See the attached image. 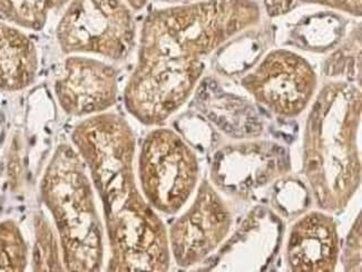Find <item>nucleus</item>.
Returning <instances> with one entry per match:
<instances>
[{
	"label": "nucleus",
	"mask_w": 362,
	"mask_h": 272,
	"mask_svg": "<svg viewBox=\"0 0 362 272\" xmlns=\"http://www.w3.org/2000/svg\"><path fill=\"white\" fill-rule=\"evenodd\" d=\"M74 149L100 196L110 246L108 271H166L168 230L137 188L135 136L125 118L104 112L74 126Z\"/></svg>",
	"instance_id": "nucleus-1"
},
{
	"label": "nucleus",
	"mask_w": 362,
	"mask_h": 272,
	"mask_svg": "<svg viewBox=\"0 0 362 272\" xmlns=\"http://www.w3.org/2000/svg\"><path fill=\"white\" fill-rule=\"evenodd\" d=\"M361 115L359 89L332 81L317 95L307 120L305 172L326 210L344 207L360 180L356 133Z\"/></svg>",
	"instance_id": "nucleus-2"
},
{
	"label": "nucleus",
	"mask_w": 362,
	"mask_h": 272,
	"mask_svg": "<svg viewBox=\"0 0 362 272\" xmlns=\"http://www.w3.org/2000/svg\"><path fill=\"white\" fill-rule=\"evenodd\" d=\"M40 196L52 215L67 271H100L104 230L86 165L71 145H58L40 181Z\"/></svg>",
	"instance_id": "nucleus-3"
},
{
	"label": "nucleus",
	"mask_w": 362,
	"mask_h": 272,
	"mask_svg": "<svg viewBox=\"0 0 362 272\" xmlns=\"http://www.w3.org/2000/svg\"><path fill=\"white\" fill-rule=\"evenodd\" d=\"M136 37L133 11L124 0H71L56 27L66 55H96L119 62Z\"/></svg>",
	"instance_id": "nucleus-4"
},
{
	"label": "nucleus",
	"mask_w": 362,
	"mask_h": 272,
	"mask_svg": "<svg viewBox=\"0 0 362 272\" xmlns=\"http://www.w3.org/2000/svg\"><path fill=\"white\" fill-rule=\"evenodd\" d=\"M139 178L151 207L163 215H175L197 188V155L173 130L156 128L145 137L141 147Z\"/></svg>",
	"instance_id": "nucleus-5"
},
{
	"label": "nucleus",
	"mask_w": 362,
	"mask_h": 272,
	"mask_svg": "<svg viewBox=\"0 0 362 272\" xmlns=\"http://www.w3.org/2000/svg\"><path fill=\"white\" fill-rule=\"evenodd\" d=\"M241 83L263 108L276 115L296 118L313 100L317 75L302 56L278 50L265 56Z\"/></svg>",
	"instance_id": "nucleus-6"
},
{
	"label": "nucleus",
	"mask_w": 362,
	"mask_h": 272,
	"mask_svg": "<svg viewBox=\"0 0 362 272\" xmlns=\"http://www.w3.org/2000/svg\"><path fill=\"white\" fill-rule=\"evenodd\" d=\"M230 228L231 215L220 196L204 181L194 202L168 232L170 252L179 267H192L216 250Z\"/></svg>",
	"instance_id": "nucleus-7"
},
{
	"label": "nucleus",
	"mask_w": 362,
	"mask_h": 272,
	"mask_svg": "<svg viewBox=\"0 0 362 272\" xmlns=\"http://www.w3.org/2000/svg\"><path fill=\"white\" fill-rule=\"evenodd\" d=\"M54 91L66 115H96L107 112L117 102V71L102 60L86 55H69L64 60Z\"/></svg>",
	"instance_id": "nucleus-8"
},
{
	"label": "nucleus",
	"mask_w": 362,
	"mask_h": 272,
	"mask_svg": "<svg viewBox=\"0 0 362 272\" xmlns=\"http://www.w3.org/2000/svg\"><path fill=\"white\" fill-rule=\"evenodd\" d=\"M338 256L337 225L329 215L309 213L293 225L286 249L293 271H334Z\"/></svg>",
	"instance_id": "nucleus-9"
},
{
	"label": "nucleus",
	"mask_w": 362,
	"mask_h": 272,
	"mask_svg": "<svg viewBox=\"0 0 362 272\" xmlns=\"http://www.w3.org/2000/svg\"><path fill=\"white\" fill-rule=\"evenodd\" d=\"M40 67L35 42L19 27L0 21V91L16 93L32 86Z\"/></svg>",
	"instance_id": "nucleus-10"
},
{
	"label": "nucleus",
	"mask_w": 362,
	"mask_h": 272,
	"mask_svg": "<svg viewBox=\"0 0 362 272\" xmlns=\"http://www.w3.org/2000/svg\"><path fill=\"white\" fill-rule=\"evenodd\" d=\"M71 0H0V15L11 24L29 30H42L52 11Z\"/></svg>",
	"instance_id": "nucleus-11"
},
{
	"label": "nucleus",
	"mask_w": 362,
	"mask_h": 272,
	"mask_svg": "<svg viewBox=\"0 0 362 272\" xmlns=\"http://www.w3.org/2000/svg\"><path fill=\"white\" fill-rule=\"evenodd\" d=\"M28 261V246L19 225L11 219L0 221V271H25Z\"/></svg>",
	"instance_id": "nucleus-12"
},
{
	"label": "nucleus",
	"mask_w": 362,
	"mask_h": 272,
	"mask_svg": "<svg viewBox=\"0 0 362 272\" xmlns=\"http://www.w3.org/2000/svg\"><path fill=\"white\" fill-rule=\"evenodd\" d=\"M36 241L33 250V268L35 271H62L61 246L53 230L44 217L35 222Z\"/></svg>",
	"instance_id": "nucleus-13"
},
{
	"label": "nucleus",
	"mask_w": 362,
	"mask_h": 272,
	"mask_svg": "<svg viewBox=\"0 0 362 272\" xmlns=\"http://www.w3.org/2000/svg\"><path fill=\"white\" fill-rule=\"evenodd\" d=\"M297 1L323 6L328 8L344 11L354 17L361 16V0H297Z\"/></svg>",
	"instance_id": "nucleus-14"
},
{
	"label": "nucleus",
	"mask_w": 362,
	"mask_h": 272,
	"mask_svg": "<svg viewBox=\"0 0 362 272\" xmlns=\"http://www.w3.org/2000/svg\"><path fill=\"white\" fill-rule=\"evenodd\" d=\"M265 8L271 17L289 13L297 5V0H264Z\"/></svg>",
	"instance_id": "nucleus-15"
},
{
	"label": "nucleus",
	"mask_w": 362,
	"mask_h": 272,
	"mask_svg": "<svg viewBox=\"0 0 362 272\" xmlns=\"http://www.w3.org/2000/svg\"><path fill=\"white\" fill-rule=\"evenodd\" d=\"M132 11H139L144 8L150 0H124Z\"/></svg>",
	"instance_id": "nucleus-16"
}]
</instances>
